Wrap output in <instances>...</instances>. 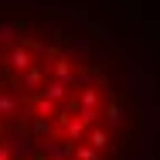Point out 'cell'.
I'll return each mask as SVG.
<instances>
[{"mask_svg": "<svg viewBox=\"0 0 160 160\" xmlns=\"http://www.w3.org/2000/svg\"><path fill=\"white\" fill-rule=\"evenodd\" d=\"M106 112L82 34L44 14L0 17V160H96Z\"/></svg>", "mask_w": 160, "mask_h": 160, "instance_id": "obj_1", "label": "cell"}]
</instances>
